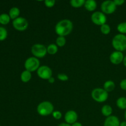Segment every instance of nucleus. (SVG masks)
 <instances>
[{"instance_id": "8", "label": "nucleus", "mask_w": 126, "mask_h": 126, "mask_svg": "<svg viewBox=\"0 0 126 126\" xmlns=\"http://www.w3.org/2000/svg\"><path fill=\"white\" fill-rule=\"evenodd\" d=\"M107 16L105 14L100 11L94 12L91 16V20L96 25L102 26L107 22Z\"/></svg>"}, {"instance_id": "15", "label": "nucleus", "mask_w": 126, "mask_h": 126, "mask_svg": "<svg viewBox=\"0 0 126 126\" xmlns=\"http://www.w3.org/2000/svg\"><path fill=\"white\" fill-rule=\"evenodd\" d=\"M101 112H102V114H103L104 116L109 117L110 116H111L112 113H113V108L111 107L110 105H105L104 106H103L101 110Z\"/></svg>"}, {"instance_id": "19", "label": "nucleus", "mask_w": 126, "mask_h": 126, "mask_svg": "<svg viewBox=\"0 0 126 126\" xmlns=\"http://www.w3.org/2000/svg\"><path fill=\"white\" fill-rule=\"evenodd\" d=\"M116 105L119 109L126 110V97H121L116 100Z\"/></svg>"}, {"instance_id": "33", "label": "nucleus", "mask_w": 126, "mask_h": 126, "mask_svg": "<svg viewBox=\"0 0 126 126\" xmlns=\"http://www.w3.org/2000/svg\"><path fill=\"white\" fill-rule=\"evenodd\" d=\"M71 126H82V125L81 123H79V122H76L75 123L73 124L72 125H71Z\"/></svg>"}, {"instance_id": "11", "label": "nucleus", "mask_w": 126, "mask_h": 126, "mask_svg": "<svg viewBox=\"0 0 126 126\" xmlns=\"http://www.w3.org/2000/svg\"><path fill=\"white\" fill-rule=\"evenodd\" d=\"M124 57L122 52L115 51L113 52L110 56V60L111 63L114 65H119L123 62Z\"/></svg>"}, {"instance_id": "2", "label": "nucleus", "mask_w": 126, "mask_h": 126, "mask_svg": "<svg viewBox=\"0 0 126 126\" xmlns=\"http://www.w3.org/2000/svg\"><path fill=\"white\" fill-rule=\"evenodd\" d=\"M112 46L116 51L122 52L126 50V36L125 34H118L112 39Z\"/></svg>"}, {"instance_id": "20", "label": "nucleus", "mask_w": 126, "mask_h": 126, "mask_svg": "<svg viewBox=\"0 0 126 126\" xmlns=\"http://www.w3.org/2000/svg\"><path fill=\"white\" fill-rule=\"evenodd\" d=\"M47 52L50 55H55L58 52V46L55 44H50L47 47Z\"/></svg>"}, {"instance_id": "25", "label": "nucleus", "mask_w": 126, "mask_h": 126, "mask_svg": "<svg viewBox=\"0 0 126 126\" xmlns=\"http://www.w3.org/2000/svg\"><path fill=\"white\" fill-rule=\"evenodd\" d=\"M100 31L102 32V33H103V34H108L111 32V28L109 26V25L105 24L103 25L100 26Z\"/></svg>"}, {"instance_id": "23", "label": "nucleus", "mask_w": 126, "mask_h": 126, "mask_svg": "<svg viewBox=\"0 0 126 126\" xmlns=\"http://www.w3.org/2000/svg\"><path fill=\"white\" fill-rule=\"evenodd\" d=\"M117 30L120 34H126V22H121L118 24V27H117Z\"/></svg>"}, {"instance_id": "1", "label": "nucleus", "mask_w": 126, "mask_h": 126, "mask_svg": "<svg viewBox=\"0 0 126 126\" xmlns=\"http://www.w3.org/2000/svg\"><path fill=\"white\" fill-rule=\"evenodd\" d=\"M73 24L70 20L63 19L59 21L55 27V32L59 36L65 37L71 33Z\"/></svg>"}, {"instance_id": "24", "label": "nucleus", "mask_w": 126, "mask_h": 126, "mask_svg": "<svg viewBox=\"0 0 126 126\" xmlns=\"http://www.w3.org/2000/svg\"><path fill=\"white\" fill-rule=\"evenodd\" d=\"M66 44V39L65 37L59 36L56 39V45L58 47H63Z\"/></svg>"}, {"instance_id": "34", "label": "nucleus", "mask_w": 126, "mask_h": 126, "mask_svg": "<svg viewBox=\"0 0 126 126\" xmlns=\"http://www.w3.org/2000/svg\"><path fill=\"white\" fill-rule=\"evenodd\" d=\"M58 126H71V125H70V124L65 123H61V124H59Z\"/></svg>"}, {"instance_id": "17", "label": "nucleus", "mask_w": 126, "mask_h": 126, "mask_svg": "<svg viewBox=\"0 0 126 126\" xmlns=\"http://www.w3.org/2000/svg\"><path fill=\"white\" fill-rule=\"evenodd\" d=\"M115 88V84L113 81H107L103 84V89L107 91V92H110L113 91Z\"/></svg>"}, {"instance_id": "3", "label": "nucleus", "mask_w": 126, "mask_h": 126, "mask_svg": "<svg viewBox=\"0 0 126 126\" xmlns=\"http://www.w3.org/2000/svg\"><path fill=\"white\" fill-rule=\"evenodd\" d=\"M54 107L52 103L49 101H44L37 107V112L42 116H47L52 114Z\"/></svg>"}, {"instance_id": "14", "label": "nucleus", "mask_w": 126, "mask_h": 126, "mask_svg": "<svg viewBox=\"0 0 126 126\" xmlns=\"http://www.w3.org/2000/svg\"><path fill=\"white\" fill-rule=\"evenodd\" d=\"M84 6L87 11L93 12L97 8V4L96 1L94 0H87V1H85Z\"/></svg>"}, {"instance_id": "9", "label": "nucleus", "mask_w": 126, "mask_h": 126, "mask_svg": "<svg viewBox=\"0 0 126 126\" xmlns=\"http://www.w3.org/2000/svg\"><path fill=\"white\" fill-rule=\"evenodd\" d=\"M116 7L114 1L108 0L102 2L101 4V10L105 14H111L115 12Z\"/></svg>"}, {"instance_id": "12", "label": "nucleus", "mask_w": 126, "mask_h": 126, "mask_svg": "<svg viewBox=\"0 0 126 126\" xmlns=\"http://www.w3.org/2000/svg\"><path fill=\"white\" fill-rule=\"evenodd\" d=\"M65 121L66 123L72 125L73 124L77 122L78 115L75 111L70 110L68 111L65 114Z\"/></svg>"}, {"instance_id": "4", "label": "nucleus", "mask_w": 126, "mask_h": 126, "mask_svg": "<svg viewBox=\"0 0 126 126\" xmlns=\"http://www.w3.org/2000/svg\"><path fill=\"white\" fill-rule=\"evenodd\" d=\"M91 97L95 102L103 103L108 99V92H107L104 89L95 88L91 92Z\"/></svg>"}, {"instance_id": "18", "label": "nucleus", "mask_w": 126, "mask_h": 126, "mask_svg": "<svg viewBox=\"0 0 126 126\" xmlns=\"http://www.w3.org/2000/svg\"><path fill=\"white\" fill-rule=\"evenodd\" d=\"M20 9L18 7H12V8L10 9L9 14L10 18H11V19H13V20L16 19V18H18V17H19L18 16H19L20 15Z\"/></svg>"}, {"instance_id": "5", "label": "nucleus", "mask_w": 126, "mask_h": 126, "mask_svg": "<svg viewBox=\"0 0 126 126\" xmlns=\"http://www.w3.org/2000/svg\"><path fill=\"white\" fill-rule=\"evenodd\" d=\"M24 66L26 70L29 71L31 73L33 72V71H37L38 68L40 67V61L38 58L31 57L25 60Z\"/></svg>"}, {"instance_id": "10", "label": "nucleus", "mask_w": 126, "mask_h": 126, "mask_svg": "<svg viewBox=\"0 0 126 126\" xmlns=\"http://www.w3.org/2000/svg\"><path fill=\"white\" fill-rule=\"evenodd\" d=\"M37 75L41 79L48 80L52 76V71L48 66L43 65L41 66L37 70Z\"/></svg>"}, {"instance_id": "21", "label": "nucleus", "mask_w": 126, "mask_h": 126, "mask_svg": "<svg viewBox=\"0 0 126 126\" xmlns=\"http://www.w3.org/2000/svg\"><path fill=\"white\" fill-rule=\"evenodd\" d=\"M84 0H71L70 1V4L73 7L75 8H79L84 5Z\"/></svg>"}, {"instance_id": "35", "label": "nucleus", "mask_w": 126, "mask_h": 126, "mask_svg": "<svg viewBox=\"0 0 126 126\" xmlns=\"http://www.w3.org/2000/svg\"><path fill=\"white\" fill-rule=\"evenodd\" d=\"M120 126H126V121H123L120 123Z\"/></svg>"}, {"instance_id": "29", "label": "nucleus", "mask_w": 126, "mask_h": 126, "mask_svg": "<svg viewBox=\"0 0 126 126\" xmlns=\"http://www.w3.org/2000/svg\"><path fill=\"white\" fill-rule=\"evenodd\" d=\"M57 78L61 81H66L68 80V76L66 74L59 73L57 75Z\"/></svg>"}, {"instance_id": "36", "label": "nucleus", "mask_w": 126, "mask_h": 126, "mask_svg": "<svg viewBox=\"0 0 126 126\" xmlns=\"http://www.w3.org/2000/svg\"><path fill=\"white\" fill-rule=\"evenodd\" d=\"M123 64H124V66H125L126 67V56L124 57V60H123Z\"/></svg>"}, {"instance_id": "32", "label": "nucleus", "mask_w": 126, "mask_h": 126, "mask_svg": "<svg viewBox=\"0 0 126 126\" xmlns=\"http://www.w3.org/2000/svg\"><path fill=\"white\" fill-rule=\"evenodd\" d=\"M48 82H49L50 84H53L54 82H55V79H54V78L51 77L50 78H49V79H48Z\"/></svg>"}, {"instance_id": "22", "label": "nucleus", "mask_w": 126, "mask_h": 126, "mask_svg": "<svg viewBox=\"0 0 126 126\" xmlns=\"http://www.w3.org/2000/svg\"><path fill=\"white\" fill-rule=\"evenodd\" d=\"M11 18L9 15L7 14H1L0 15V23L2 25H7L9 23Z\"/></svg>"}, {"instance_id": "13", "label": "nucleus", "mask_w": 126, "mask_h": 126, "mask_svg": "<svg viewBox=\"0 0 126 126\" xmlns=\"http://www.w3.org/2000/svg\"><path fill=\"white\" fill-rule=\"evenodd\" d=\"M120 123L118 117L111 115L106 118L103 126H120Z\"/></svg>"}, {"instance_id": "16", "label": "nucleus", "mask_w": 126, "mask_h": 126, "mask_svg": "<svg viewBox=\"0 0 126 126\" xmlns=\"http://www.w3.org/2000/svg\"><path fill=\"white\" fill-rule=\"evenodd\" d=\"M21 81L23 82H28L32 79V73L29 71L25 70L21 73L20 75Z\"/></svg>"}, {"instance_id": "6", "label": "nucleus", "mask_w": 126, "mask_h": 126, "mask_svg": "<svg viewBox=\"0 0 126 126\" xmlns=\"http://www.w3.org/2000/svg\"><path fill=\"white\" fill-rule=\"evenodd\" d=\"M32 54L33 55V57L36 58H43L46 55L47 47L41 44H35L32 47L31 49Z\"/></svg>"}, {"instance_id": "27", "label": "nucleus", "mask_w": 126, "mask_h": 126, "mask_svg": "<svg viewBox=\"0 0 126 126\" xmlns=\"http://www.w3.org/2000/svg\"><path fill=\"white\" fill-rule=\"evenodd\" d=\"M55 4V0H46L44 1V4H45V6L47 7H49V8H51V7H54Z\"/></svg>"}, {"instance_id": "7", "label": "nucleus", "mask_w": 126, "mask_h": 126, "mask_svg": "<svg viewBox=\"0 0 126 126\" xmlns=\"http://www.w3.org/2000/svg\"><path fill=\"white\" fill-rule=\"evenodd\" d=\"M28 22L25 18L19 17L14 20L12 22V25L14 28L19 32H23L26 30L28 27Z\"/></svg>"}, {"instance_id": "28", "label": "nucleus", "mask_w": 126, "mask_h": 126, "mask_svg": "<svg viewBox=\"0 0 126 126\" xmlns=\"http://www.w3.org/2000/svg\"><path fill=\"white\" fill-rule=\"evenodd\" d=\"M52 114V116L54 117V119H57V120L60 119L62 118V114L59 111H54Z\"/></svg>"}, {"instance_id": "37", "label": "nucleus", "mask_w": 126, "mask_h": 126, "mask_svg": "<svg viewBox=\"0 0 126 126\" xmlns=\"http://www.w3.org/2000/svg\"><path fill=\"white\" fill-rule=\"evenodd\" d=\"M124 118H125V119H126V111H125V113H124Z\"/></svg>"}, {"instance_id": "26", "label": "nucleus", "mask_w": 126, "mask_h": 126, "mask_svg": "<svg viewBox=\"0 0 126 126\" xmlns=\"http://www.w3.org/2000/svg\"><path fill=\"white\" fill-rule=\"evenodd\" d=\"M7 36V32L5 28L0 27V41H4Z\"/></svg>"}, {"instance_id": "31", "label": "nucleus", "mask_w": 126, "mask_h": 126, "mask_svg": "<svg viewBox=\"0 0 126 126\" xmlns=\"http://www.w3.org/2000/svg\"><path fill=\"white\" fill-rule=\"evenodd\" d=\"M114 2L116 5V6H119L123 5L125 2V1L124 0H114Z\"/></svg>"}, {"instance_id": "30", "label": "nucleus", "mask_w": 126, "mask_h": 126, "mask_svg": "<svg viewBox=\"0 0 126 126\" xmlns=\"http://www.w3.org/2000/svg\"><path fill=\"white\" fill-rule=\"evenodd\" d=\"M119 85H120V87L122 90L126 91V79L122 80Z\"/></svg>"}]
</instances>
